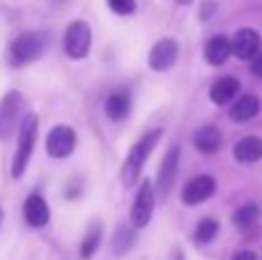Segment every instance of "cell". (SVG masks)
Wrapping results in <instances>:
<instances>
[{"instance_id":"cell-8","label":"cell","mask_w":262,"mask_h":260,"mask_svg":"<svg viewBox=\"0 0 262 260\" xmlns=\"http://www.w3.org/2000/svg\"><path fill=\"white\" fill-rule=\"evenodd\" d=\"M180 159H182V150L180 145L168 147V152L163 155L161 166H159L157 173V184H154V191L159 198H168L172 191V184L177 180V170H180Z\"/></svg>"},{"instance_id":"cell-21","label":"cell","mask_w":262,"mask_h":260,"mask_svg":"<svg viewBox=\"0 0 262 260\" xmlns=\"http://www.w3.org/2000/svg\"><path fill=\"white\" fill-rule=\"evenodd\" d=\"M260 216H262V210H260L258 203H244L242 207L235 210V214H232V224H235L239 230H249L258 224Z\"/></svg>"},{"instance_id":"cell-22","label":"cell","mask_w":262,"mask_h":260,"mask_svg":"<svg viewBox=\"0 0 262 260\" xmlns=\"http://www.w3.org/2000/svg\"><path fill=\"white\" fill-rule=\"evenodd\" d=\"M216 235H219V221L212 219V216L200 219L198 226H195V230H193V240L198 244H209Z\"/></svg>"},{"instance_id":"cell-16","label":"cell","mask_w":262,"mask_h":260,"mask_svg":"<svg viewBox=\"0 0 262 260\" xmlns=\"http://www.w3.org/2000/svg\"><path fill=\"white\" fill-rule=\"evenodd\" d=\"M101 242H104V226H101L99 221H92V224L88 226L83 240H81V247H78V256H81V260L95 258L97 251L101 249Z\"/></svg>"},{"instance_id":"cell-28","label":"cell","mask_w":262,"mask_h":260,"mask_svg":"<svg viewBox=\"0 0 262 260\" xmlns=\"http://www.w3.org/2000/svg\"><path fill=\"white\" fill-rule=\"evenodd\" d=\"M175 3H177V5H189L191 0H175Z\"/></svg>"},{"instance_id":"cell-9","label":"cell","mask_w":262,"mask_h":260,"mask_svg":"<svg viewBox=\"0 0 262 260\" xmlns=\"http://www.w3.org/2000/svg\"><path fill=\"white\" fill-rule=\"evenodd\" d=\"M177 55H180V44L172 37H163L149 49L147 64L152 72H168V69L175 67Z\"/></svg>"},{"instance_id":"cell-26","label":"cell","mask_w":262,"mask_h":260,"mask_svg":"<svg viewBox=\"0 0 262 260\" xmlns=\"http://www.w3.org/2000/svg\"><path fill=\"white\" fill-rule=\"evenodd\" d=\"M232 260H255V253L253 251H239V253H235Z\"/></svg>"},{"instance_id":"cell-23","label":"cell","mask_w":262,"mask_h":260,"mask_svg":"<svg viewBox=\"0 0 262 260\" xmlns=\"http://www.w3.org/2000/svg\"><path fill=\"white\" fill-rule=\"evenodd\" d=\"M111 12L118 16H131L136 12V0H106Z\"/></svg>"},{"instance_id":"cell-25","label":"cell","mask_w":262,"mask_h":260,"mask_svg":"<svg viewBox=\"0 0 262 260\" xmlns=\"http://www.w3.org/2000/svg\"><path fill=\"white\" fill-rule=\"evenodd\" d=\"M251 72H253L258 78H262V51L251 60Z\"/></svg>"},{"instance_id":"cell-11","label":"cell","mask_w":262,"mask_h":260,"mask_svg":"<svg viewBox=\"0 0 262 260\" xmlns=\"http://www.w3.org/2000/svg\"><path fill=\"white\" fill-rule=\"evenodd\" d=\"M23 221L35 230H41L49 226L51 207H49V201H46L41 193H37V191L28 193L26 203H23Z\"/></svg>"},{"instance_id":"cell-10","label":"cell","mask_w":262,"mask_h":260,"mask_svg":"<svg viewBox=\"0 0 262 260\" xmlns=\"http://www.w3.org/2000/svg\"><path fill=\"white\" fill-rule=\"evenodd\" d=\"M216 193V180L212 175H195L182 189V203L189 207L200 205V203L209 201Z\"/></svg>"},{"instance_id":"cell-5","label":"cell","mask_w":262,"mask_h":260,"mask_svg":"<svg viewBox=\"0 0 262 260\" xmlns=\"http://www.w3.org/2000/svg\"><path fill=\"white\" fill-rule=\"evenodd\" d=\"M92 49V28L88 21L76 18L64 28L62 35V51L69 60H85Z\"/></svg>"},{"instance_id":"cell-27","label":"cell","mask_w":262,"mask_h":260,"mask_svg":"<svg viewBox=\"0 0 262 260\" xmlns=\"http://www.w3.org/2000/svg\"><path fill=\"white\" fill-rule=\"evenodd\" d=\"M3 221H5V210H3V205H0V228H3Z\"/></svg>"},{"instance_id":"cell-2","label":"cell","mask_w":262,"mask_h":260,"mask_svg":"<svg viewBox=\"0 0 262 260\" xmlns=\"http://www.w3.org/2000/svg\"><path fill=\"white\" fill-rule=\"evenodd\" d=\"M161 138H163V129L157 127V129L145 132L143 136L131 145V150L127 152V157H124V161H122V170H120V178H122L124 187H134L140 180V173H143L145 164H147V159L152 157L154 147L159 145Z\"/></svg>"},{"instance_id":"cell-7","label":"cell","mask_w":262,"mask_h":260,"mask_svg":"<svg viewBox=\"0 0 262 260\" xmlns=\"http://www.w3.org/2000/svg\"><path fill=\"white\" fill-rule=\"evenodd\" d=\"M154 203H157V191H154V184L149 180H143L134 196V203H131V212H129V224L134 226L136 230L149 226L154 214Z\"/></svg>"},{"instance_id":"cell-14","label":"cell","mask_w":262,"mask_h":260,"mask_svg":"<svg viewBox=\"0 0 262 260\" xmlns=\"http://www.w3.org/2000/svg\"><path fill=\"white\" fill-rule=\"evenodd\" d=\"M230 55H232V41L226 35H214L205 44V60L212 67H221Z\"/></svg>"},{"instance_id":"cell-13","label":"cell","mask_w":262,"mask_h":260,"mask_svg":"<svg viewBox=\"0 0 262 260\" xmlns=\"http://www.w3.org/2000/svg\"><path fill=\"white\" fill-rule=\"evenodd\" d=\"M131 109H134V99H131L129 90H115L106 97L104 101V113L111 122H122L129 118Z\"/></svg>"},{"instance_id":"cell-3","label":"cell","mask_w":262,"mask_h":260,"mask_svg":"<svg viewBox=\"0 0 262 260\" xmlns=\"http://www.w3.org/2000/svg\"><path fill=\"white\" fill-rule=\"evenodd\" d=\"M37 136H39V118H37V113H28L16 134V150H14L12 168H9L12 180H21L26 175L32 155H35Z\"/></svg>"},{"instance_id":"cell-29","label":"cell","mask_w":262,"mask_h":260,"mask_svg":"<svg viewBox=\"0 0 262 260\" xmlns=\"http://www.w3.org/2000/svg\"><path fill=\"white\" fill-rule=\"evenodd\" d=\"M51 3H55V5H62V3H67V0H51Z\"/></svg>"},{"instance_id":"cell-17","label":"cell","mask_w":262,"mask_h":260,"mask_svg":"<svg viewBox=\"0 0 262 260\" xmlns=\"http://www.w3.org/2000/svg\"><path fill=\"white\" fill-rule=\"evenodd\" d=\"M136 228L131 224H120L118 228L113 230V237H111V251H113V256L122 258L127 256L131 249L136 247Z\"/></svg>"},{"instance_id":"cell-18","label":"cell","mask_w":262,"mask_h":260,"mask_svg":"<svg viewBox=\"0 0 262 260\" xmlns=\"http://www.w3.org/2000/svg\"><path fill=\"white\" fill-rule=\"evenodd\" d=\"M221 143H223L221 132H219L216 127H212V124L200 127L198 132L193 134V145H195V150L203 152V155H214V152H219Z\"/></svg>"},{"instance_id":"cell-20","label":"cell","mask_w":262,"mask_h":260,"mask_svg":"<svg viewBox=\"0 0 262 260\" xmlns=\"http://www.w3.org/2000/svg\"><path fill=\"white\" fill-rule=\"evenodd\" d=\"M260 109H262V104L258 97L244 95L235 101V106H232V111H230V118L235 120V122H249V120H253L255 115L260 113Z\"/></svg>"},{"instance_id":"cell-15","label":"cell","mask_w":262,"mask_h":260,"mask_svg":"<svg viewBox=\"0 0 262 260\" xmlns=\"http://www.w3.org/2000/svg\"><path fill=\"white\" fill-rule=\"evenodd\" d=\"M232 155L239 164H255L262 159V138L260 136H244L235 143Z\"/></svg>"},{"instance_id":"cell-19","label":"cell","mask_w":262,"mask_h":260,"mask_svg":"<svg viewBox=\"0 0 262 260\" xmlns=\"http://www.w3.org/2000/svg\"><path fill=\"white\" fill-rule=\"evenodd\" d=\"M237 92H239V81H237L235 76H223L212 85V90H209V99H212L216 106H223V104H228V101L235 99Z\"/></svg>"},{"instance_id":"cell-6","label":"cell","mask_w":262,"mask_h":260,"mask_svg":"<svg viewBox=\"0 0 262 260\" xmlns=\"http://www.w3.org/2000/svg\"><path fill=\"white\" fill-rule=\"evenodd\" d=\"M76 145H78V134L72 124H55V127H51L44 141L46 155L51 159H67V157H72L76 152Z\"/></svg>"},{"instance_id":"cell-24","label":"cell","mask_w":262,"mask_h":260,"mask_svg":"<svg viewBox=\"0 0 262 260\" xmlns=\"http://www.w3.org/2000/svg\"><path fill=\"white\" fill-rule=\"evenodd\" d=\"M214 9H216V5H214V0H205V3H203V7H200V14H198V16H200V21H207V18L214 14Z\"/></svg>"},{"instance_id":"cell-12","label":"cell","mask_w":262,"mask_h":260,"mask_svg":"<svg viewBox=\"0 0 262 260\" xmlns=\"http://www.w3.org/2000/svg\"><path fill=\"white\" fill-rule=\"evenodd\" d=\"M260 32L253 30V28H242L232 37V55H237L239 60H253L260 53Z\"/></svg>"},{"instance_id":"cell-1","label":"cell","mask_w":262,"mask_h":260,"mask_svg":"<svg viewBox=\"0 0 262 260\" xmlns=\"http://www.w3.org/2000/svg\"><path fill=\"white\" fill-rule=\"evenodd\" d=\"M46 49H49V35L44 30H26L9 41L5 60L12 69H21L44 58Z\"/></svg>"},{"instance_id":"cell-4","label":"cell","mask_w":262,"mask_h":260,"mask_svg":"<svg viewBox=\"0 0 262 260\" xmlns=\"http://www.w3.org/2000/svg\"><path fill=\"white\" fill-rule=\"evenodd\" d=\"M26 97L18 90H9L0 99V143H7L14 134H18L26 120Z\"/></svg>"}]
</instances>
